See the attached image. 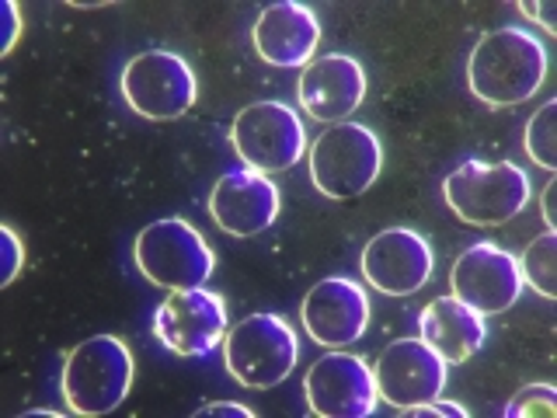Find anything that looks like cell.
<instances>
[{
	"mask_svg": "<svg viewBox=\"0 0 557 418\" xmlns=\"http://www.w3.org/2000/svg\"><path fill=\"white\" fill-rule=\"evenodd\" d=\"M547 46L533 32L505 25L481 35L467 57V87L487 109H509L533 98L547 81Z\"/></svg>",
	"mask_w": 557,
	"mask_h": 418,
	"instance_id": "obj_1",
	"label": "cell"
},
{
	"mask_svg": "<svg viewBox=\"0 0 557 418\" xmlns=\"http://www.w3.org/2000/svg\"><path fill=\"white\" fill-rule=\"evenodd\" d=\"M136 362L119 335H95L74 345L63 359V405L70 415L98 418L112 415L133 391Z\"/></svg>",
	"mask_w": 557,
	"mask_h": 418,
	"instance_id": "obj_2",
	"label": "cell"
},
{
	"mask_svg": "<svg viewBox=\"0 0 557 418\" xmlns=\"http://www.w3.org/2000/svg\"><path fill=\"white\" fill-rule=\"evenodd\" d=\"M133 261L147 283L168 293L196 290L213 279L216 251L209 248L202 231L182 217H164L147 223L133 241Z\"/></svg>",
	"mask_w": 557,
	"mask_h": 418,
	"instance_id": "obj_3",
	"label": "cell"
},
{
	"mask_svg": "<svg viewBox=\"0 0 557 418\" xmlns=\"http://www.w3.org/2000/svg\"><path fill=\"white\" fill-rule=\"evenodd\" d=\"M300 362V339L278 314H251L223 339V366L240 388L272 391Z\"/></svg>",
	"mask_w": 557,
	"mask_h": 418,
	"instance_id": "obj_4",
	"label": "cell"
},
{
	"mask_svg": "<svg viewBox=\"0 0 557 418\" xmlns=\"http://www.w3.org/2000/svg\"><path fill=\"white\" fill-rule=\"evenodd\" d=\"M530 179L512 161H463L443 182V199L470 226H502L530 206Z\"/></svg>",
	"mask_w": 557,
	"mask_h": 418,
	"instance_id": "obj_5",
	"label": "cell"
},
{
	"mask_svg": "<svg viewBox=\"0 0 557 418\" xmlns=\"http://www.w3.org/2000/svg\"><path fill=\"white\" fill-rule=\"evenodd\" d=\"M310 182L324 199H356L373 188L383 171V144L362 122H338L327 126L310 144Z\"/></svg>",
	"mask_w": 557,
	"mask_h": 418,
	"instance_id": "obj_6",
	"label": "cell"
},
{
	"mask_svg": "<svg viewBox=\"0 0 557 418\" xmlns=\"http://www.w3.org/2000/svg\"><path fill=\"white\" fill-rule=\"evenodd\" d=\"M119 91L139 119L174 122L199 101V77L171 49H144L122 66Z\"/></svg>",
	"mask_w": 557,
	"mask_h": 418,
	"instance_id": "obj_7",
	"label": "cell"
},
{
	"mask_svg": "<svg viewBox=\"0 0 557 418\" xmlns=\"http://www.w3.org/2000/svg\"><path fill=\"white\" fill-rule=\"evenodd\" d=\"M231 147L244 168L272 179L307 157V126L286 101H255L231 122Z\"/></svg>",
	"mask_w": 557,
	"mask_h": 418,
	"instance_id": "obj_8",
	"label": "cell"
},
{
	"mask_svg": "<svg viewBox=\"0 0 557 418\" xmlns=\"http://www.w3.org/2000/svg\"><path fill=\"white\" fill-rule=\"evenodd\" d=\"M226 331H231V318H226L223 293L206 286L168 293V300L153 310V339L182 359L209 356L223 345Z\"/></svg>",
	"mask_w": 557,
	"mask_h": 418,
	"instance_id": "obj_9",
	"label": "cell"
},
{
	"mask_svg": "<svg viewBox=\"0 0 557 418\" xmlns=\"http://www.w3.org/2000/svg\"><path fill=\"white\" fill-rule=\"evenodd\" d=\"M307 411L318 418H370L380 405L373 366L352 353H324L304 377Z\"/></svg>",
	"mask_w": 557,
	"mask_h": 418,
	"instance_id": "obj_10",
	"label": "cell"
},
{
	"mask_svg": "<svg viewBox=\"0 0 557 418\" xmlns=\"http://www.w3.org/2000/svg\"><path fill=\"white\" fill-rule=\"evenodd\" d=\"M376 397L394 411H408L414 405L443 397L449 366L422 339H397L373 362Z\"/></svg>",
	"mask_w": 557,
	"mask_h": 418,
	"instance_id": "obj_11",
	"label": "cell"
},
{
	"mask_svg": "<svg viewBox=\"0 0 557 418\" xmlns=\"http://www.w3.org/2000/svg\"><path fill=\"white\" fill-rule=\"evenodd\" d=\"M449 290L457 300L474 307L484 318H495V314L516 307L527 283H522L519 258L512 251L498 248L492 241H481L453 261Z\"/></svg>",
	"mask_w": 557,
	"mask_h": 418,
	"instance_id": "obj_12",
	"label": "cell"
},
{
	"mask_svg": "<svg viewBox=\"0 0 557 418\" xmlns=\"http://www.w3.org/2000/svg\"><path fill=\"white\" fill-rule=\"evenodd\" d=\"M362 279L383 296H411L422 290L432 269L435 251L425 234L411 231V226H391L370 237L359 258Z\"/></svg>",
	"mask_w": 557,
	"mask_h": 418,
	"instance_id": "obj_13",
	"label": "cell"
},
{
	"mask_svg": "<svg viewBox=\"0 0 557 418\" xmlns=\"http://www.w3.org/2000/svg\"><path fill=\"white\" fill-rule=\"evenodd\" d=\"M370 296L362 283L345 275L321 279L300 304V321L310 342L324 348H348L356 345L366 328H370Z\"/></svg>",
	"mask_w": 557,
	"mask_h": 418,
	"instance_id": "obj_14",
	"label": "cell"
},
{
	"mask_svg": "<svg viewBox=\"0 0 557 418\" xmlns=\"http://www.w3.org/2000/svg\"><path fill=\"white\" fill-rule=\"evenodd\" d=\"M283 213V196L269 174L251 168L223 171L209 192V217L231 237H258Z\"/></svg>",
	"mask_w": 557,
	"mask_h": 418,
	"instance_id": "obj_15",
	"label": "cell"
},
{
	"mask_svg": "<svg viewBox=\"0 0 557 418\" xmlns=\"http://www.w3.org/2000/svg\"><path fill=\"white\" fill-rule=\"evenodd\" d=\"M366 87L370 81H366L362 63L356 57H345V52H331V57H318L300 70L296 98L310 119L338 126L366 101Z\"/></svg>",
	"mask_w": 557,
	"mask_h": 418,
	"instance_id": "obj_16",
	"label": "cell"
},
{
	"mask_svg": "<svg viewBox=\"0 0 557 418\" xmlns=\"http://www.w3.org/2000/svg\"><path fill=\"white\" fill-rule=\"evenodd\" d=\"M251 46L261 63L278 70H304L313 63L321 46V22L313 8L296 0H278L258 14L251 28Z\"/></svg>",
	"mask_w": 557,
	"mask_h": 418,
	"instance_id": "obj_17",
	"label": "cell"
},
{
	"mask_svg": "<svg viewBox=\"0 0 557 418\" xmlns=\"http://www.w3.org/2000/svg\"><path fill=\"white\" fill-rule=\"evenodd\" d=\"M418 339L440 359H446V366H460L484 348L487 324L484 314H478L474 307H467L449 293L425 304L422 318H418Z\"/></svg>",
	"mask_w": 557,
	"mask_h": 418,
	"instance_id": "obj_18",
	"label": "cell"
},
{
	"mask_svg": "<svg viewBox=\"0 0 557 418\" xmlns=\"http://www.w3.org/2000/svg\"><path fill=\"white\" fill-rule=\"evenodd\" d=\"M519 272L522 283H530L533 293H540L544 300L557 296V231L540 234L530 241V248L519 258Z\"/></svg>",
	"mask_w": 557,
	"mask_h": 418,
	"instance_id": "obj_19",
	"label": "cell"
},
{
	"mask_svg": "<svg viewBox=\"0 0 557 418\" xmlns=\"http://www.w3.org/2000/svg\"><path fill=\"white\" fill-rule=\"evenodd\" d=\"M554 115H557V101H544L540 109L533 112V119L527 122V136H522V144H527V153L533 157L536 168H544L554 174L557 168V126H554Z\"/></svg>",
	"mask_w": 557,
	"mask_h": 418,
	"instance_id": "obj_20",
	"label": "cell"
},
{
	"mask_svg": "<svg viewBox=\"0 0 557 418\" xmlns=\"http://www.w3.org/2000/svg\"><path fill=\"white\" fill-rule=\"evenodd\" d=\"M533 415H544V418L557 415V391L550 383H530V388H522L509 405H505V418H533Z\"/></svg>",
	"mask_w": 557,
	"mask_h": 418,
	"instance_id": "obj_21",
	"label": "cell"
},
{
	"mask_svg": "<svg viewBox=\"0 0 557 418\" xmlns=\"http://www.w3.org/2000/svg\"><path fill=\"white\" fill-rule=\"evenodd\" d=\"M0 248H4V275H0V286H11L17 272L25 269V244L11 223L0 226Z\"/></svg>",
	"mask_w": 557,
	"mask_h": 418,
	"instance_id": "obj_22",
	"label": "cell"
},
{
	"mask_svg": "<svg viewBox=\"0 0 557 418\" xmlns=\"http://www.w3.org/2000/svg\"><path fill=\"white\" fill-rule=\"evenodd\" d=\"M400 415H408V418H467L470 411L460 405V401H443V397H435V401H429V405H414V408L400 411Z\"/></svg>",
	"mask_w": 557,
	"mask_h": 418,
	"instance_id": "obj_23",
	"label": "cell"
},
{
	"mask_svg": "<svg viewBox=\"0 0 557 418\" xmlns=\"http://www.w3.org/2000/svg\"><path fill=\"white\" fill-rule=\"evenodd\" d=\"M4 46H0V57H11L17 39H22V8H17V0H4Z\"/></svg>",
	"mask_w": 557,
	"mask_h": 418,
	"instance_id": "obj_24",
	"label": "cell"
},
{
	"mask_svg": "<svg viewBox=\"0 0 557 418\" xmlns=\"http://www.w3.org/2000/svg\"><path fill=\"white\" fill-rule=\"evenodd\" d=\"M519 11L530 17V22H536L540 28H544L547 35H557V22H554V4H547V0H522Z\"/></svg>",
	"mask_w": 557,
	"mask_h": 418,
	"instance_id": "obj_25",
	"label": "cell"
},
{
	"mask_svg": "<svg viewBox=\"0 0 557 418\" xmlns=\"http://www.w3.org/2000/svg\"><path fill=\"white\" fill-rule=\"evenodd\" d=\"M199 418H226V415H234V418H255L258 411L255 408H248V405H237V401H209V405H202L199 411H196Z\"/></svg>",
	"mask_w": 557,
	"mask_h": 418,
	"instance_id": "obj_26",
	"label": "cell"
},
{
	"mask_svg": "<svg viewBox=\"0 0 557 418\" xmlns=\"http://www.w3.org/2000/svg\"><path fill=\"white\" fill-rule=\"evenodd\" d=\"M554 188H557V182H550V185L544 188V199H540V209H544L547 231H554V226H557V220H554Z\"/></svg>",
	"mask_w": 557,
	"mask_h": 418,
	"instance_id": "obj_27",
	"label": "cell"
}]
</instances>
